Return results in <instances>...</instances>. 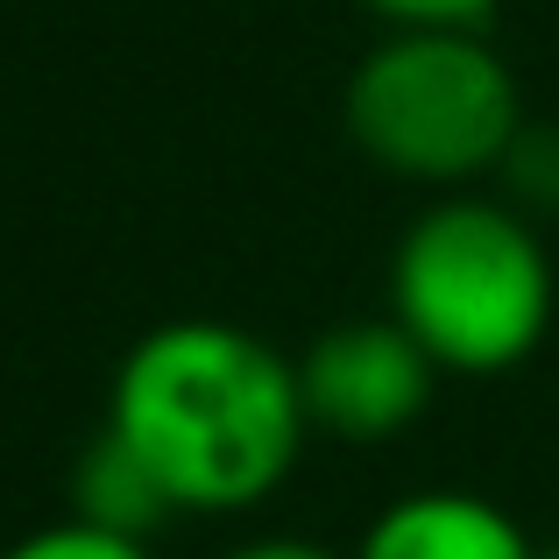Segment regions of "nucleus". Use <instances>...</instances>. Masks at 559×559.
Returning <instances> with one entry per match:
<instances>
[{"mask_svg": "<svg viewBox=\"0 0 559 559\" xmlns=\"http://www.w3.org/2000/svg\"><path fill=\"white\" fill-rule=\"evenodd\" d=\"M390 28H481L503 0H361Z\"/></svg>", "mask_w": 559, "mask_h": 559, "instance_id": "1a4fd4ad", "label": "nucleus"}, {"mask_svg": "<svg viewBox=\"0 0 559 559\" xmlns=\"http://www.w3.org/2000/svg\"><path fill=\"white\" fill-rule=\"evenodd\" d=\"M0 559H150V546H135V538H114V532H93V524L64 518V524H43V532L14 538Z\"/></svg>", "mask_w": 559, "mask_h": 559, "instance_id": "6e6552de", "label": "nucleus"}, {"mask_svg": "<svg viewBox=\"0 0 559 559\" xmlns=\"http://www.w3.org/2000/svg\"><path fill=\"white\" fill-rule=\"evenodd\" d=\"M524 128V93L481 28H396L347 79V135L411 185L496 178Z\"/></svg>", "mask_w": 559, "mask_h": 559, "instance_id": "7ed1b4c3", "label": "nucleus"}, {"mask_svg": "<svg viewBox=\"0 0 559 559\" xmlns=\"http://www.w3.org/2000/svg\"><path fill=\"white\" fill-rule=\"evenodd\" d=\"M71 518L93 524V532H114V538L150 546V538L178 518V503L164 496L156 467L142 461V453L128 447L114 425H99L93 447H85L79 467H71Z\"/></svg>", "mask_w": 559, "mask_h": 559, "instance_id": "423d86ee", "label": "nucleus"}, {"mask_svg": "<svg viewBox=\"0 0 559 559\" xmlns=\"http://www.w3.org/2000/svg\"><path fill=\"white\" fill-rule=\"evenodd\" d=\"M496 185H503V205L524 213L532 227L538 219H559V128L524 121L518 142L503 150V164H496Z\"/></svg>", "mask_w": 559, "mask_h": 559, "instance_id": "0eeeda50", "label": "nucleus"}, {"mask_svg": "<svg viewBox=\"0 0 559 559\" xmlns=\"http://www.w3.org/2000/svg\"><path fill=\"white\" fill-rule=\"evenodd\" d=\"M107 425L156 467L178 518H234L290 481L305 439L298 361L227 319H170L121 355Z\"/></svg>", "mask_w": 559, "mask_h": 559, "instance_id": "f257e3e1", "label": "nucleus"}, {"mask_svg": "<svg viewBox=\"0 0 559 559\" xmlns=\"http://www.w3.org/2000/svg\"><path fill=\"white\" fill-rule=\"evenodd\" d=\"M538 538L467 489H418L390 503L347 559H532Z\"/></svg>", "mask_w": 559, "mask_h": 559, "instance_id": "39448f33", "label": "nucleus"}, {"mask_svg": "<svg viewBox=\"0 0 559 559\" xmlns=\"http://www.w3.org/2000/svg\"><path fill=\"white\" fill-rule=\"evenodd\" d=\"M432 382H439L432 355L390 312L326 326L298 355L305 425L326 439H347V447H382L404 425H418L425 404H432Z\"/></svg>", "mask_w": 559, "mask_h": 559, "instance_id": "20e7f679", "label": "nucleus"}, {"mask_svg": "<svg viewBox=\"0 0 559 559\" xmlns=\"http://www.w3.org/2000/svg\"><path fill=\"white\" fill-rule=\"evenodd\" d=\"M390 319L439 376H503L538 355L552 326V262L503 199H439L390 255Z\"/></svg>", "mask_w": 559, "mask_h": 559, "instance_id": "f03ea898", "label": "nucleus"}, {"mask_svg": "<svg viewBox=\"0 0 559 559\" xmlns=\"http://www.w3.org/2000/svg\"><path fill=\"white\" fill-rule=\"evenodd\" d=\"M227 559H341V552L312 546V538H255V546H234Z\"/></svg>", "mask_w": 559, "mask_h": 559, "instance_id": "9d476101", "label": "nucleus"}, {"mask_svg": "<svg viewBox=\"0 0 559 559\" xmlns=\"http://www.w3.org/2000/svg\"><path fill=\"white\" fill-rule=\"evenodd\" d=\"M532 559H559V546H538V552H532Z\"/></svg>", "mask_w": 559, "mask_h": 559, "instance_id": "9b49d317", "label": "nucleus"}]
</instances>
